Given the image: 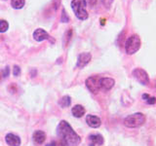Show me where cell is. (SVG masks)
I'll list each match as a JSON object with an SVG mask.
<instances>
[{
  "instance_id": "obj_1",
  "label": "cell",
  "mask_w": 156,
  "mask_h": 146,
  "mask_svg": "<svg viewBox=\"0 0 156 146\" xmlns=\"http://www.w3.org/2000/svg\"><path fill=\"white\" fill-rule=\"evenodd\" d=\"M57 134L60 137L61 146H78L80 143V136L66 121H61L57 129Z\"/></svg>"
},
{
  "instance_id": "obj_2",
  "label": "cell",
  "mask_w": 156,
  "mask_h": 146,
  "mask_svg": "<svg viewBox=\"0 0 156 146\" xmlns=\"http://www.w3.org/2000/svg\"><path fill=\"white\" fill-rule=\"evenodd\" d=\"M87 2L86 0H72L71 1V8L73 12L75 13L76 17L81 19V21H85L88 19V12L86 10Z\"/></svg>"
},
{
  "instance_id": "obj_3",
  "label": "cell",
  "mask_w": 156,
  "mask_h": 146,
  "mask_svg": "<svg viewBox=\"0 0 156 146\" xmlns=\"http://www.w3.org/2000/svg\"><path fill=\"white\" fill-rule=\"evenodd\" d=\"M145 119L143 113H134L124 119V125L128 128H138L145 123Z\"/></svg>"
},
{
  "instance_id": "obj_4",
  "label": "cell",
  "mask_w": 156,
  "mask_h": 146,
  "mask_svg": "<svg viewBox=\"0 0 156 146\" xmlns=\"http://www.w3.org/2000/svg\"><path fill=\"white\" fill-rule=\"evenodd\" d=\"M141 45V41H140V38L138 34H134L128 38V40L126 41L125 44V50L126 53L128 55H133V54L136 53L140 48Z\"/></svg>"
},
{
  "instance_id": "obj_5",
  "label": "cell",
  "mask_w": 156,
  "mask_h": 146,
  "mask_svg": "<svg viewBox=\"0 0 156 146\" xmlns=\"http://www.w3.org/2000/svg\"><path fill=\"white\" fill-rule=\"evenodd\" d=\"M100 79L101 78H99L98 76H92L86 80V86L88 88V90L92 92L93 94H97L101 90Z\"/></svg>"
},
{
  "instance_id": "obj_6",
  "label": "cell",
  "mask_w": 156,
  "mask_h": 146,
  "mask_svg": "<svg viewBox=\"0 0 156 146\" xmlns=\"http://www.w3.org/2000/svg\"><path fill=\"white\" fill-rule=\"evenodd\" d=\"M133 76L136 78L138 82H140L143 85H147L149 83V77L145 70L143 68H136L133 71Z\"/></svg>"
},
{
  "instance_id": "obj_7",
  "label": "cell",
  "mask_w": 156,
  "mask_h": 146,
  "mask_svg": "<svg viewBox=\"0 0 156 146\" xmlns=\"http://www.w3.org/2000/svg\"><path fill=\"white\" fill-rule=\"evenodd\" d=\"M92 58V56L90 53H82L78 56V60H77V67H84L86 66L88 63L90 62Z\"/></svg>"
},
{
  "instance_id": "obj_8",
  "label": "cell",
  "mask_w": 156,
  "mask_h": 146,
  "mask_svg": "<svg viewBox=\"0 0 156 146\" xmlns=\"http://www.w3.org/2000/svg\"><path fill=\"white\" fill-rule=\"evenodd\" d=\"M100 84H101V89L105 90V91H108L114 86L115 81L112 79V78L104 77V78H101L100 79Z\"/></svg>"
},
{
  "instance_id": "obj_9",
  "label": "cell",
  "mask_w": 156,
  "mask_h": 146,
  "mask_svg": "<svg viewBox=\"0 0 156 146\" xmlns=\"http://www.w3.org/2000/svg\"><path fill=\"white\" fill-rule=\"evenodd\" d=\"M33 38L34 40H36L37 42H41L43 40H47V39L50 38L49 34L47 31H45L42 28H37L35 31L33 32Z\"/></svg>"
},
{
  "instance_id": "obj_10",
  "label": "cell",
  "mask_w": 156,
  "mask_h": 146,
  "mask_svg": "<svg viewBox=\"0 0 156 146\" xmlns=\"http://www.w3.org/2000/svg\"><path fill=\"white\" fill-rule=\"evenodd\" d=\"M86 123L88 124V126H90L91 128H99L101 124V121L99 117H97L95 115H87L86 117Z\"/></svg>"
},
{
  "instance_id": "obj_11",
  "label": "cell",
  "mask_w": 156,
  "mask_h": 146,
  "mask_svg": "<svg viewBox=\"0 0 156 146\" xmlns=\"http://www.w3.org/2000/svg\"><path fill=\"white\" fill-rule=\"evenodd\" d=\"M5 140L10 146H20L21 145V138L14 134H8L5 136Z\"/></svg>"
},
{
  "instance_id": "obj_12",
  "label": "cell",
  "mask_w": 156,
  "mask_h": 146,
  "mask_svg": "<svg viewBox=\"0 0 156 146\" xmlns=\"http://www.w3.org/2000/svg\"><path fill=\"white\" fill-rule=\"evenodd\" d=\"M89 141V146H101L104 144V137L101 134H91Z\"/></svg>"
},
{
  "instance_id": "obj_13",
  "label": "cell",
  "mask_w": 156,
  "mask_h": 146,
  "mask_svg": "<svg viewBox=\"0 0 156 146\" xmlns=\"http://www.w3.org/2000/svg\"><path fill=\"white\" fill-rule=\"evenodd\" d=\"M46 139V134L42 130H35L33 134V140L37 144H42Z\"/></svg>"
},
{
  "instance_id": "obj_14",
  "label": "cell",
  "mask_w": 156,
  "mask_h": 146,
  "mask_svg": "<svg viewBox=\"0 0 156 146\" xmlns=\"http://www.w3.org/2000/svg\"><path fill=\"white\" fill-rule=\"evenodd\" d=\"M72 115L74 117H77V118H80L83 115L85 114V108L82 105H75L74 107H72Z\"/></svg>"
},
{
  "instance_id": "obj_15",
  "label": "cell",
  "mask_w": 156,
  "mask_h": 146,
  "mask_svg": "<svg viewBox=\"0 0 156 146\" xmlns=\"http://www.w3.org/2000/svg\"><path fill=\"white\" fill-rule=\"evenodd\" d=\"M70 103H71V99H70V96H65L60 101H58V104H60L62 107H63V108L69 106Z\"/></svg>"
},
{
  "instance_id": "obj_16",
  "label": "cell",
  "mask_w": 156,
  "mask_h": 146,
  "mask_svg": "<svg viewBox=\"0 0 156 146\" xmlns=\"http://www.w3.org/2000/svg\"><path fill=\"white\" fill-rule=\"evenodd\" d=\"M26 1L24 0H12L11 5L14 9H22L24 6Z\"/></svg>"
},
{
  "instance_id": "obj_17",
  "label": "cell",
  "mask_w": 156,
  "mask_h": 146,
  "mask_svg": "<svg viewBox=\"0 0 156 146\" xmlns=\"http://www.w3.org/2000/svg\"><path fill=\"white\" fill-rule=\"evenodd\" d=\"M8 28H9V23L6 21H4V19H1L0 21V32L7 31Z\"/></svg>"
},
{
  "instance_id": "obj_18",
  "label": "cell",
  "mask_w": 156,
  "mask_h": 146,
  "mask_svg": "<svg viewBox=\"0 0 156 146\" xmlns=\"http://www.w3.org/2000/svg\"><path fill=\"white\" fill-rule=\"evenodd\" d=\"M143 99L147 102L148 104H154L156 102V97H151L149 95H144Z\"/></svg>"
},
{
  "instance_id": "obj_19",
  "label": "cell",
  "mask_w": 156,
  "mask_h": 146,
  "mask_svg": "<svg viewBox=\"0 0 156 146\" xmlns=\"http://www.w3.org/2000/svg\"><path fill=\"white\" fill-rule=\"evenodd\" d=\"M13 74H14V76H19L21 74V68H20L18 65H15L13 67Z\"/></svg>"
},
{
  "instance_id": "obj_20",
  "label": "cell",
  "mask_w": 156,
  "mask_h": 146,
  "mask_svg": "<svg viewBox=\"0 0 156 146\" xmlns=\"http://www.w3.org/2000/svg\"><path fill=\"white\" fill-rule=\"evenodd\" d=\"M62 23H67V22H68V17H66L65 9H62Z\"/></svg>"
},
{
  "instance_id": "obj_21",
  "label": "cell",
  "mask_w": 156,
  "mask_h": 146,
  "mask_svg": "<svg viewBox=\"0 0 156 146\" xmlns=\"http://www.w3.org/2000/svg\"><path fill=\"white\" fill-rule=\"evenodd\" d=\"M112 1H113V0H101V2L104 3V5H105V7H107V8H108L111 5Z\"/></svg>"
},
{
  "instance_id": "obj_22",
  "label": "cell",
  "mask_w": 156,
  "mask_h": 146,
  "mask_svg": "<svg viewBox=\"0 0 156 146\" xmlns=\"http://www.w3.org/2000/svg\"><path fill=\"white\" fill-rule=\"evenodd\" d=\"M9 72H10V69H9V67L7 66L6 68H5V70L3 71V76H4V77H8Z\"/></svg>"
},
{
  "instance_id": "obj_23",
  "label": "cell",
  "mask_w": 156,
  "mask_h": 146,
  "mask_svg": "<svg viewBox=\"0 0 156 146\" xmlns=\"http://www.w3.org/2000/svg\"><path fill=\"white\" fill-rule=\"evenodd\" d=\"M55 145H56V143H55V141H54L53 143H51V144H48L47 146H55Z\"/></svg>"
},
{
  "instance_id": "obj_24",
  "label": "cell",
  "mask_w": 156,
  "mask_h": 146,
  "mask_svg": "<svg viewBox=\"0 0 156 146\" xmlns=\"http://www.w3.org/2000/svg\"><path fill=\"white\" fill-rule=\"evenodd\" d=\"M0 80H1V74H0Z\"/></svg>"
}]
</instances>
